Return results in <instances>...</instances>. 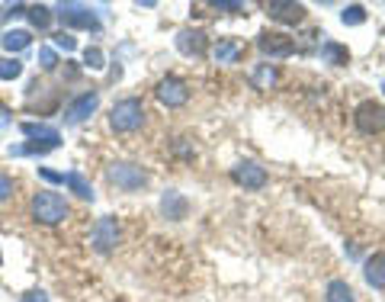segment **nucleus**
<instances>
[{
  "instance_id": "f3484780",
  "label": "nucleus",
  "mask_w": 385,
  "mask_h": 302,
  "mask_svg": "<svg viewBox=\"0 0 385 302\" xmlns=\"http://www.w3.org/2000/svg\"><path fill=\"white\" fill-rule=\"evenodd\" d=\"M276 81H279V71H276V64H270V61L257 64V68L250 71V84H254V90H270V87H276Z\"/></svg>"
},
{
  "instance_id": "aec40b11",
  "label": "nucleus",
  "mask_w": 385,
  "mask_h": 302,
  "mask_svg": "<svg viewBox=\"0 0 385 302\" xmlns=\"http://www.w3.org/2000/svg\"><path fill=\"white\" fill-rule=\"evenodd\" d=\"M324 302H356V293L346 280H331L324 286Z\"/></svg>"
},
{
  "instance_id": "6e6552de",
  "label": "nucleus",
  "mask_w": 385,
  "mask_h": 302,
  "mask_svg": "<svg viewBox=\"0 0 385 302\" xmlns=\"http://www.w3.org/2000/svg\"><path fill=\"white\" fill-rule=\"evenodd\" d=\"M154 96H158L167 109L186 106V103H190V84H186L183 77H177V74H167V77H160V81H158Z\"/></svg>"
},
{
  "instance_id": "9b49d317",
  "label": "nucleus",
  "mask_w": 385,
  "mask_h": 302,
  "mask_svg": "<svg viewBox=\"0 0 385 302\" xmlns=\"http://www.w3.org/2000/svg\"><path fill=\"white\" fill-rule=\"evenodd\" d=\"M173 45H177V51L180 55H186V58H202L205 51H209V36H205V29H192V26H186V29L177 32Z\"/></svg>"
},
{
  "instance_id": "393cba45",
  "label": "nucleus",
  "mask_w": 385,
  "mask_h": 302,
  "mask_svg": "<svg viewBox=\"0 0 385 302\" xmlns=\"http://www.w3.org/2000/svg\"><path fill=\"white\" fill-rule=\"evenodd\" d=\"M23 74V61L19 58H0V81H16Z\"/></svg>"
},
{
  "instance_id": "2eb2a0df",
  "label": "nucleus",
  "mask_w": 385,
  "mask_h": 302,
  "mask_svg": "<svg viewBox=\"0 0 385 302\" xmlns=\"http://www.w3.org/2000/svg\"><path fill=\"white\" fill-rule=\"evenodd\" d=\"M318 55H321V61L331 64V68H346V64H350V49L340 45L337 39H324L321 49H318Z\"/></svg>"
},
{
  "instance_id": "1a4fd4ad",
  "label": "nucleus",
  "mask_w": 385,
  "mask_h": 302,
  "mask_svg": "<svg viewBox=\"0 0 385 302\" xmlns=\"http://www.w3.org/2000/svg\"><path fill=\"white\" fill-rule=\"evenodd\" d=\"M96 109H100V90H83V94H77L74 100L64 106V122H68V126H81V122H87Z\"/></svg>"
},
{
  "instance_id": "a878e982",
  "label": "nucleus",
  "mask_w": 385,
  "mask_h": 302,
  "mask_svg": "<svg viewBox=\"0 0 385 302\" xmlns=\"http://www.w3.org/2000/svg\"><path fill=\"white\" fill-rule=\"evenodd\" d=\"M38 68H42V71H55L58 68V51L48 49V45H42V49H38Z\"/></svg>"
},
{
  "instance_id": "b1692460",
  "label": "nucleus",
  "mask_w": 385,
  "mask_h": 302,
  "mask_svg": "<svg viewBox=\"0 0 385 302\" xmlns=\"http://www.w3.org/2000/svg\"><path fill=\"white\" fill-rule=\"evenodd\" d=\"M340 23H344V26H359V23H366V6H363V4L344 6V10H340Z\"/></svg>"
},
{
  "instance_id": "72a5a7b5",
  "label": "nucleus",
  "mask_w": 385,
  "mask_h": 302,
  "mask_svg": "<svg viewBox=\"0 0 385 302\" xmlns=\"http://www.w3.org/2000/svg\"><path fill=\"white\" fill-rule=\"evenodd\" d=\"M382 94H385V81H382Z\"/></svg>"
},
{
  "instance_id": "7ed1b4c3",
  "label": "nucleus",
  "mask_w": 385,
  "mask_h": 302,
  "mask_svg": "<svg viewBox=\"0 0 385 302\" xmlns=\"http://www.w3.org/2000/svg\"><path fill=\"white\" fill-rule=\"evenodd\" d=\"M106 180L122 193H141L148 186V171L132 161H113L106 167Z\"/></svg>"
},
{
  "instance_id": "f8f14e48",
  "label": "nucleus",
  "mask_w": 385,
  "mask_h": 302,
  "mask_svg": "<svg viewBox=\"0 0 385 302\" xmlns=\"http://www.w3.org/2000/svg\"><path fill=\"white\" fill-rule=\"evenodd\" d=\"M263 10H267L270 19H276V23L282 26H295L305 19V4H295V0H270V4H263Z\"/></svg>"
},
{
  "instance_id": "5701e85b",
  "label": "nucleus",
  "mask_w": 385,
  "mask_h": 302,
  "mask_svg": "<svg viewBox=\"0 0 385 302\" xmlns=\"http://www.w3.org/2000/svg\"><path fill=\"white\" fill-rule=\"evenodd\" d=\"M83 68H90V71L106 68V55H103L100 45H87V49H83Z\"/></svg>"
},
{
  "instance_id": "6ab92c4d",
  "label": "nucleus",
  "mask_w": 385,
  "mask_h": 302,
  "mask_svg": "<svg viewBox=\"0 0 385 302\" xmlns=\"http://www.w3.org/2000/svg\"><path fill=\"white\" fill-rule=\"evenodd\" d=\"M212 55H215L218 64H231L241 58V42L237 39H218L215 49H212Z\"/></svg>"
},
{
  "instance_id": "bb28decb",
  "label": "nucleus",
  "mask_w": 385,
  "mask_h": 302,
  "mask_svg": "<svg viewBox=\"0 0 385 302\" xmlns=\"http://www.w3.org/2000/svg\"><path fill=\"white\" fill-rule=\"evenodd\" d=\"M212 10L231 13V16H241V13H244V4H237V0H215V4H212Z\"/></svg>"
},
{
  "instance_id": "c756f323",
  "label": "nucleus",
  "mask_w": 385,
  "mask_h": 302,
  "mask_svg": "<svg viewBox=\"0 0 385 302\" xmlns=\"http://www.w3.org/2000/svg\"><path fill=\"white\" fill-rule=\"evenodd\" d=\"M55 45H58V49H64V51H74V49H77V39L71 36V32H58V36H55Z\"/></svg>"
},
{
  "instance_id": "4468645a",
  "label": "nucleus",
  "mask_w": 385,
  "mask_h": 302,
  "mask_svg": "<svg viewBox=\"0 0 385 302\" xmlns=\"http://www.w3.org/2000/svg\"><path fill=\"white\" fill-rule=\"evenodd\" d=\"M160 216L170 218V222H183V218L190 216V199L177 190H167L164 196H160Z\"/></svg>"
},
{
  "instance_id": "f03ea898",
  "label": "nucleus",
  "mask_w": 385,
  "mask_h": 302,
  "mask_svg": "<svg viewBox=\"0 0 385 302\" xmlns=\"http://www.w3.org/2000/svg\"><path fill=\"white\" fill-rule=\"evenodd\" d=\"M29 212H32V218H36L38 225H61L64 218H68L71 206H68V199H64L61 193L38 190L36 196H32V203H29Z\"/></svg>"
},
{
  "instance_id": "412c9836",
  "label": "nucleus",
  "mask_w": 385,
  "mask_h": 302,
  "mask_svg": "<svg viewBox=\"0 0 385 302\" xmlns=\"http://www.w3.org/2000/svg\"><path fill=\"white\" fill-rule=\"evenodd\" d=\"M29 42H32V32H26V29H6L4 36H0V45H4L6 51H23V49H29Z\"/></svg>"
},
{
  "instance_id": "473e14b6",
  "label": "nucleus",
  "mask_w": 385,
  "mask_h": 302,
  "mask_svg": "<svg viewBox=\"0 0 385 302\" xmlns=\"http://www.w3.org/2000/svg\"><path fill=\"white\" fill-rule=\"evenodd\" d=\"M10 122H13V113L4 106V103H0V129H6V126H10Z\"/></svg>"
},
{
  "instance_id": "dca6fc26",
  "label": "nucleus",
  "mask_w": 385,
  "mask_h": 302,
  "mask_svg": "<svg viewBox=\"0 0 385 302\" xmlns=\"http://www.w3.org/2000/svg\"><path fill=\"white\" fill-rule=\"evenodd\" d=\"M363 276L372 289H385V251H376V254L366 257Z\"/></svg>"
},
{
  "instance_id": "20e7f679",
  "label": "nucleus",
  "mask_w": 385,
  "mask_h": 302,
  "mask_svg": "<svg viewBox=\"0 0 385 302\" xmlns=\"http://www.w3.org/2000/svg\"><path fill=\"white\" fill-rule=\"evenodd\" d=\"M55 16L61 19V26H68V29L100 32V16H96L93 6H87V4H58Z\"/></svg>"
},
{
  "instance_id": "423d86ee",
  "label": "nucleus",
  "mask_w": 385,
  "mask_h": 302,
  "mask_svg": "<svg viewBox=\"0 0 385 302\" xmlns=\"http://www.w3.org/2000/svg\"><path fill=\"white\" fill-rule=\"evenodd\" d=\"M353 126L359 135H379L385 132V106L376 100H363L353 109Z\"/></svg>"
},
{
  "instance_id": "ddd939ff",
  "label": "nucleus",
  "mask_w": 385,
  "mask_h": 302,
  "mask_svg": "<svg viewBox=\"0 0 385 302\" xmlns=\"http://www.w3.org/2000/svg\"><path fill=\"white\" fill-rule=\"evenodd\" d=\"M19 132L29 141H36V145L48 148V151H55L61 145V132L55 126H45V122H19Z\"/></svg>"
},
{
  "instance_id": "f257e3e1",
  "label": "nucleus",
  "mask_w": 385,
  "mask_h": 302,
  "mask_svg": "<svg viewBox=\"0 0 385 302\" xmlns=\"http://www.w3.org/2000/svg\"><path fill=\"white\" fill-rule=\"evenodd\" d=\"M148 113H145V103L138 96H122V100L113 103L109 109V129L119 135H128V132H138L145 126Z\"/></svg>"
},
{
  "instance_id": "39448f33",
  "label": "nucleus",
  "mask_w": 385,
  "mask_h": 302,
  "mask_svg": "<svg viewBox=\"0 0 385 302\" xmlns=\"http://www.w3.org/2000/svg\"><path fill=\"white\" fill-rule=\"evenodd\" d=\"M122 241V225L119 218L113 216H100L93 222V228H90V244H93L96 254H109V251H115V244Z\"/></svg>"
},
{
  "instance_id": "c85d7f7f",
  "label": "nucleus",
  "mask_w": 385,
  "mask_h": 302,
  "mask_svg": "<svg viewBox=\"0 0 385 302\" xmlns=\"http://www.w3.org/2000/svg\"><path fill=\"white\" fill-rule=\"evenodd\" d=\"M13 190H16V183H13V177L6 171H0V203H6V199L13 196Z\"/></svg>"
},
{
  "instance_id": "cd10ccee",
  "label": "nucleus",
  "mask_w": 385,
  "mask_h": 302,
  "mask_svg": "<svg viewBox=\"0 0 385 302\" xmlns=\"http://www.w3.org/2000/svg\"><path fill=\"white\" fill-rule=\"evenodd\" d=\"M26 10H29L26 4H4L0 6V19L6 23V19H13V16H26Z\"/></svg>"
},
{
  "instance_id": "0eeeda50",
  "label": "nucleus",
  "mask_w": 385,
  "mask_h": 302,
  "mask_svg": "<svg viewBox=\"0 0 385 302\" xmlns=\"http://www.w3.org/2000/svg\"><path fill=\"white\" fill-rule=\"evenodd\" d=\"M257 49H260L263 58H270V61H279V58H292L295 55V39L286 36V32L263 29L260 36H257Z\"/></svg>"
},
{
  "instance_id": "a211bd4d",
  "label": "nucleus",
  "mask_w": 385,
  "mask_h": 302,
  "mask_svg": "<svg viewBox=\"0 0 385 302\" xmlns=\"http://www.w3.org/2000/svg\"><path fill=\"white\" fill-rule=\"evenodd\" d=\"M64 186H68L74 196H81V199H87V203H93L96 199V193H93V186H90V180L83 177L81 171H68L64 173Z\"/></svg>"
},
{
  "instance_id": "9d476101",
  "label": "nucleus",
  "mask_w": 385,
  "mask_h": 302,
  "mask_svg": "<svg viewBox=\"0 0 385 302\" xmlns=\"http://www.w3.org/2000/svg\"><path fill=\"white\" fill-rule=\"evenodd\" d=\"M231 180H235L237 186H244V190H263V186L270 183V173H267V167H260L257 161H237V164L231 167Z\"/></svg>"
},
{
  "instance_id": "7c9ffc66",
  "label": "nucleus",
  "mask_w": 385,
  "mask_h": 302,
  "mask_svg": "<svg viewBox=\"0 0 385 302\" xmlns=\"http://www.w3.org/2000/svg\"><path fill=\"white\" fill-rule=\"evenodd\" d=\"M38 177L48 180V183H64V173H55V171H48V167H38Z\"/></svg>"
},
{
  "instance_id": "2f4dec72",
  "label": "nucleus",
  "mask_w": 385,
  "mask_h": 302,
  "mask_svg": "<svg viewBox=\"0 0 385 302\" xmlns=\"http://www.w3.org/2000/svg\"><path fill=\"white\" fill-rule=\"evenodd\" d=\"M19 302H48V293H42V289H32V293H26Z\"/></svg>"
},
{
  "instance_id": "4be33fe9",
  "label": "nucleus",
  "mask_w": 385,
  "mask_h": 302,
  "mask_svg": "<svg viewBox=\"0 0 385 302\" xmlns=\"http://www.w3.org/2000/svg\"><path fill=\"white\" fill-rule=\"evenodd\" d=\"M26 16H29V23L36 26V29H48L55 13H51V6H45V4H32L29 10H26Z\"/></svg>"
}]
</instances>
